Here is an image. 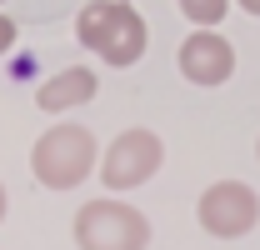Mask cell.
<instances>
[{
  "label": "cell",
  "mask_w": 260,
  "mask_h": 250,
  "mask_svg": "<svg viewBox=\"0 0 260 250\" xmlns=\"http://www.w3.org/2000/svg\"><path fill=\"white\" fill-rule=\"evenodd\" d=\"M5 205H10V200H5V185H0V220H5Z\"/></svg>",
  "instance_id": "obj_11"
},
{
  "label": "cell",
  "mask_w": 260,
  "mask_h": 250,
  "mask_svg": "<svg viewBox=\"0 0 260 250\" xmlns=\"http://www.w3.org/2000/svg\"><path fill=\"white\" fill-rule=\"evenodd\" d=\"M30 170L45 190H75L90 170H100V145L85 125H50L30 150Z\"/></svg>",
  "instance_id": "obj_2"
},
{
  "label": "cell",
  "mask_w": 260,
  "mask_h": 250,
  "mask_svg": "<svg viewBox=\"0 0 260 250\" xmlns=\"http://www.w3.org/2000/svg\"><path fill=\"white\" fill-rule=\"evenodd\" d=\"M100 90L95 70H85V65H70L60 75H50L40 90H35V105L45 110V115H65V110H80V105H90Z\"/></svg>",
  "instance_id": "obj_7"
},
{
  "label": "cell",
  "mask_w": 260,
  "mask_h": 250,
  "mask_svg": "<svg viewBox=\"0 0 260 250\" xmlns=\"http://www.w3.org/2000/svg\"><path fill=\"white\" fill-rule=\"evenodd\" d=\"M180 10H185V20L200 25V30H215L220 20H225L230 0H180Z\"/></svg>",
  "instance_id": "obj_8"
},
{
  "label": "cell",
  "mask_w": 260,
  "mask_h": 250,
  "mask_svg": "<svg viewBox=\"0 0 260 250\" xmlns=\"http://www.w3.org/2000/svg\"><path fill=\"white\" fill-rule=\"evenodd\" d=\"M75 40L105 65L125 70L145 55V15L130 0H90L75 15Z\"/></svg>",
  "instance_id": "obj_1"
},
{
  "label": "cell",
  "mask_w": 260,
  "mask_h": 250,
  "mask_svg": "<svg viewBox=\"0 0 260 250\" xmlns=\"http://www.w3.org/2000/svg\"><path fill=\"white\" fill-rule=\"evenodd\" d=\"M75 245L80 250H145L150 245V220L115 195L85 200L80 215H75Z\"/></svg>",
  "instance_id": "obj_3"
},
{
  "label": "cell",
  "mask_w": 260,
  "mask_h": 250,
  "mask_svg": "<svg viewBox=\"0 0 260 250\" xmlns=\"http://www.w3.org/2000/svg\"><path fill=\"white\" fill-rule=\"evenodd\" d=\"M195 220L205 235L215 240H240L250 235L260 220V195L245 180H215V185L200 190V205H195Z\"/></svg>",
  "instance_id": "obj_5"
},
{
  "label": "cell",
  "mask_w": 260,
  "mask_h": 250,
  "mask_svg": "<svg viewBox=\"0 0 260 250\" xmlns=\"http://www.w3.org/2000/svg\"><path fill=\"white\" fill-rule=\"evenodd\" d=\"M10 45H15V20H10V15H0V55H5Z\"/></svg>",
  "instance_id": "obj_9"
},
{
  "label": "cell",
  "mask_w": 260,
  "mask_h": 250,
  "mask_svg": "<svg viewBox=\"0 0 260 250\" xmlns=\"http://www.w3.org/2000/svg\"><path fill=\"white\" fill-rule=\"evenodd\" d=\"M240 10H250V15H260V0H235Z\"/></svg>",
  "instance_id": "obj_10"
},
{
  "label": "cell",
  "mask_w": 260,
  "mask_h": 250,
  "mask_svg": "<svg viewBox=\"0 0 260 250\" xmlns=\"http://www.w3.org/2000/svg\"><path fill=\"white\" fill-rule=\"evenodd\" d=\"M255 155H260V140H255Z\"/></svg>",
  "instance_id": "obj_12"
},
{
  "label": "cell",
  "mask_w": 260,
  "mask_h": 250,
  "mask_svg": "<svg viewBox=\"0 0 260 250\" xmlns=\"http://www.w3.org/2000/svg\"><path fill=\"white\" fill-rule=\"evenodd\" d=\"M160 160H165L160 135L145 130V125H130V130H120L110 140V150L100 155V185L105 190H135L160 170Z\"/></svg>",
  "instance_id": "obj_4"
},
{
  "label": "cell",
  "mask_w": 260,
  "mask_h": 250,
  "mask_svg": "<svg viewBox=\"0 0 260 250\" xmlns=\"http://www.w3.org/2000/svg\"><path fill=\"white\" fill-rule=\"evenodd\" d=\"M180 75L190 80V85H225L230 75H235V50H230V40L220 30H195L185 45H180Z\"/></svg>",
  "instance_id": "obj_6"
}]
</instances>
